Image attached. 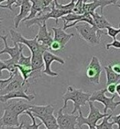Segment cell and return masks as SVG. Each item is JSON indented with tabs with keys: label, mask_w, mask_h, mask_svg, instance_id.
Returning a JSON list of instances; mask_svg holds the SVG:
<instances>
[{
	"label": "cell",
	"mask_w": 120,
	"mask_h": 129,
	"mask_svg": "<svg viewBox=\"0 0 120 129\" xmlns=\"http://www.w3.org/2000/svg\"><path fill=\"white\" fill-rule=\"evenodd\" d=\"M91 92H85V91L79 90L73 86H69L68 87L67 91L63 95V100H64V106L63 109H65L68 106V102L69 100L73 102L74 108L71 112L72 114H74L76 112L81 109V106H86L87 103H89L90 98L91 96Z\"/></svg>",
	"instance_id": "1"
},
{
	"label": "cell",
	"mask_w": 120,
	"mask_h": 129,
	"mask_svg": "<svg viewBox=\"0 0 120 129\" xmlns=\"http://www.w3.org/2000/svg\"><path fill=\"white\" fill-rule=\"evenodd\" d=\"M75 28L81 38L90 45L96 46L100 45V36L102 34H105L103 30L98 29L97 27L86 22H85V24L76 25Z\"/></svg>",
	"instance_id": "2"
},
{
	"label": "cell",
	"mask_w": 120,
	"mask_h": 129,
	"mask_svg": "<svg viewBox=\"0 0 120 129\" xmlns=\"http://www.w3.org/2000/svg\"><path fill=\"white\" fill-rule=\"evenodd\" d=\"M10 35H11L12 41L13 43V45H16V44H22V45H26L29 49L31 53H34L37 52L45 53L46 50L49 49V46L43 45V44H40L38 41L36 36H35L34 39H26L21 34L12 29L10 30Z\"/></svg>",
	"instance_id": "3"
},
{
	"label": "cell",
	"mask_w": 120,
	"mask_h": 129,
	"mask_svg": "<svg viewBox=\"0 0 120 129\" xmlns=\"http://www.w3.org/2000/svg\"><path fill=\"white\" fill-rule=\"evenodd\" d=\"M89 105V109H90V112L89 114L86 118L84 117L82 114V112H81V109H80L78 110L79 112V115H78V118H77V126L79 129L82 128L83 125H87V126H95L96 127L97 125V122L100 120V119H103L105 117L109 116V114H105V113H102L100 111L99 109H97L94 105V102L92 101H89L88 103Z\"/></svg>",
	"instance_id": "4"
},
{
	"label": "cell",
	"mask_w": 120,
	"mask_h": 129,
	"mask_svg": "<svg viewBox=\"0 0 120 129\" xmlns=\"http://www.w3.org/2000/svg\"><path fill=\"white\" fill-rule=\"evenodd\" d=\"M107 92V89H102L99 90H96L91 94V96L90 98V100L92 102H100L104 105L105 108H104V113L107 114L108 109L111 110V112H113L115 109L120 105L119 101H114V99L116 97V95H113L112 97H107L105 95V93Z\"/></svg>",
	"instance_id": "5"
},
{
	"label": "cell",
	"mask_w": 120,
	"mask_h": 129,
	"mask_svg": "<svg viewBox=\"0 0 120 129\" xmlns=\"http://www.w3.org/2000/svg\"><path fill=\"white\" fill-rule=\"evenodd\" d=\"M1 39L4 44V47L0 52V55L7 53L10 56V58L8 60H4L6 64L8 65H17L18 64L19 58H20L21 52L24 49V45L22 44H16L13 46H8L7 43V36H1Z\"/></svg>",
	"instance_id": "6"
},
{
	"label": "cell",
	"mask_w": 120,
	"mask_h": 129,
	"mask_svg": "<svg viewBox=\"0 0 120 129\" xmlns=\"http://www.w3.org/2000/svg\"><path fill=\"white\" fill-rule=\"evenodd\" d=\"M102 72V66L96 56H93L88 64L86 74L91 83L99 85L100 83V75Z\"/></svg>",
	"instance_id": "7"
},
{
	"label": "cell",
	"mask_w": 120,
	"mask_h": 129,
	"mask_svg": "<svg viewBox=\"0 0 120 129\" xmlns=\"http://www.w3.org/2000/svg\"><path fill=\"white\" fill-rule=\"evenodd\" d=\"M64 109L61 108L58 112L57 120L59 126V129H79L77 127L78 115L64 112Z\"/></svg>",
	"instance_id": "8"
},
{
	"label": "cell",
	"mask_w": 120,
	"mask_h": 129,
	"mask_svg": "<svg viewBox=\"0 0 120 129\" xmlns=\"http://www.w3.org/2000/svg\"><path fill=\"white\" fill-rule=\"evenodd\" d=\"M30 101H24V100H18V99H12V100H9L7 102L2 103L3 106H2V109L5 110V109H8L11 110L15 114H17V115H21L24 114L25 112L29 110L33 105L28 103Z\"/></svg>",
	"instance_id": "9"
},
{
	"label": "cell",
	"mask_w": 120,
	"mask_h": 129,
	"mask_svg": "<svg viewBox=\"0 0 120 129\" xmlns=\"http://www.w3.org/2000/svg\"><path fill=\"white\" fill-rule=\"evenodd\" d=\"M43 58H44V62H45V69L42 71V73L49 77H58L59 74L58 72H53V70L51 69V64L53 62H57L64 65L65 63V61L62 58L57 56L54 53L49 51V50H46L44 53Z\"/></svg>",
	"instance_id": "10"
},
{
	"label": "cell",
	"mask_w": 120,
	"mask_h": 129,
	"mask_svg": "<svg viewBox=\"0 0 120 129\" xmlns=\"http://www.w3.org/2000/svg\"><path fill=\"white\" fill-rule=\"evenodd\" d=\"M28 86H29V84L26 85V86H24L23 87H21L18 90L11 91V92L6 94V95H0V101L2 103H4L7 102L8 100L12 99H24L27 100V101H32L35 99V95H32V94L29 95V94L26 93Z\"/></svg>",
	"instance_id": "11"
},
{
	"label": "cell",
	"mask_w": 120,
	"mask_h": 129,
	"mask_svg": "<svg viewBox=\"0 0 120 129\" xmlns=\"http://www.w3.org/2000/svg\"><path fill=\"white\" fill-rule=\"evenodd\" d=\"M88 0H86L84 6H83V12L84 13H88L92 15L96 12V10L100 8V14H103L104 8L107 6L113 4V0H93L91 3H86Z\"/></svg>",
	"instance_id": "12"
},
{
	"label": "cell",
	"mask_w": 120,
	"mask_h": 129,
	"mask_svg": "<svg viewBox=\"0 0 120 129\" xmlns=\"http://www.w3.org/2000/svg\"><path fill=\"white\" fill-rule=\"evenodd\" d=\"M52 30L53 31V40L60 44L62 49L65 48L66 45L68 43L72 37L74 36V34H68L64 30V28L60 27H52Z\"/></svg>",
	"instance_id": "13"
},
{
	"label": "cell",
	"mask_w": 120,
	"mask_h": 129,
	"mask_svg": "<svg viewBox=\"0 0 120 129\" xmlns=\"http://www.w3.org/2000/svg\"><path fill=\"white\" fill-rule=\"evenodd\" d=\"M19 115L15 114L11 110H4V114L1 118V127H14L19 126Z\"/></svg>",
	"instance_id": "14"
},
{
	"label": "cell",
	"mask_w": 120,
	"mask_h": 129,
	"mask_svg": "<svg viewBox=\"0 0 120 129\" xmlns=\"http://www.w3.org/2000/svg\"><path fill=\"white\" fill-rule=\"evenodd\" d=\"M24 86H26V85L24 84L23 77L21 76V74L20 73V72L18 71L17 73L16 74L14 79L6 86L4 89L0 90V95H4L9 92H11V91L18 90V89H20V88L23 87Z\"/></svg>",
	"instance_id": "15"
},
{
	"label": "cell",
	"mask_w": 120,
	"mask_h": 129,
	"mask_svg": "<svg viewBox=\"0 0 120 129\" xmlns=\"http://www.w3.org/2000/svg\"><path fill=\"white\" fill-rule=\"evenodd\" d=\"M31 8H32V2L31 0H27V1L23 3L22 5L20 7V12L13 19L15 28H18L21 21H24L29 16Z\"/></svg>",
	"instance_id": "16"
},
{
	"label": "cell",
	"mask_w": 120,
	"mask_h": 129,
	"mask_svg": "<svg viewBox=\"0 0 120 129\" xmlns=\"http://www.w3.org/2000/svg\"><path fill=\"white\" fill-rule=\"evenodd\" d=\"M33 114L36 118L39 117H46V116L52 115L54 112V106L52 105H33L32 107L29 109Z\"/></svg>",
	"instance_id": "17"
},
{
	"label": "cell",
	"mask_w": 120,
	"mask_h": 129,
	"mask_svg": "<svg viewBox=\"0 0 120 129\" xmlns=\"http://www.w3.org/2000/svg\"><path fill=\"white\" fill-rule=\"evenodd\" d=\"M36 36L37 38V40L40 44H43V45H47L49 47H50L51 44L53 41L52 34L49 32L48 30H47L46 22H45L43 25L39 26V32H38V34Z\"/></svg>",
	"instance_id": "18"
},
{
	"label": "cell",
	"mask_w": 120,
	"mask_h": 129,
	"mask_svg": "<svg viewBox=\"0 0 120 129\" xmlns=\"http://www.w3.org/2000/svg\"><path fill=\"white\" fill-rule=\"evenodd\" d=\"M44 53L37 52L31 53L32 59H31V67L32 69L36 72H40L42 68H45V62L43 58Z\"/></svg>",
	"instance_id": "19"
},
{
	"label": "cell",
	"mask_w": 120,
	"mask_h": 129,
	"mask_svg": "<svg viewBox=\"0 0 120 129\" xmlns=\"http://www.w3.org/2000/svg\"><path fill=\"white\" fill-rule=\"evenodd\" d=\"M92 17H93L95 26L97 27L98 29L104 30V29H107L109 26H112V24L102 14H99L98 12H95V13L92 14Z\"/></svg>",
	"instance_id": "20"
},
{
	"label": "cell",
	"mask_w": 120,
	"mask_h": 129,
	"mask_svg": "<svg viewBox=\"0 0 120 129\" xmlns=\"http://www.w3.org/2000/svg\"><path fill=\"white\" fill-rule=\"evenodd\" d=\"M106 74V86L110 84H116L120 81V75L117 74L116 72L112 69L111 63L104 68Z\"/></svg>",
	"instance_id": "21"
},
{
	"label": "cell",
	"mask_w": 120,
	"mask_h": 129,
	"mask_svg": "<svg viewBox=\"0 0 120 129\" xmlns=\"http://www.w3.org/2000/svg\"><path fill=\"white\" fill-rule=\"evenodd\" d=\"M38 118L45 124L47 129H59L58 120L53 114L46 116V117H39Z\"/></svg>",
	"instance_id": "22"
},
{
	"label": "cell",
	"mask_w": 120,
	"mask_h": 129,
	"mask_svg": "<svg viewBox=\"0 0 120 129\" xmlns=\"http://www.w3.org/2000/svg\"><path fill=\"white\" fill-rule=\"evenodd\" d=\"M84 14H77L75 13V12H72V13H69L66 16H64L62 17V20L64 21V27L66 26H68L69 22H72V21H76L79 19H81V17H83Z\"/></svg>",
	"instance_id": "23"
},
{
	"label": "cell",
	"mask_w": 120,
	"mask_h": 129,
	"mask_svg": "<svg viewBox=\"0 0 120 129\" xmlns=\"http://www.w3.org/2000/svg\"><path fill=\"white\" fill-rule=\"evenodd\" d=\"M25 114H27L29 117L31 118V120H32V124H25L24 123V127L25 129H40L39 127L41 126V124L43 123V122H40V123H36V117L33 115V114L31 113V111H29V110H27V111H26L24 113ZM47 129V128H45Z\"/></svg>",
	"instance_id": "24"
},
{
	"label": "cell",
	"mask_w": 120,
	"mask_h": 129,
	"mask_svg": "<svg viewBox=\"0 0 120 129\" xmlns=\"http://www.w3.org/2000/svg\"><path fill=\"white\" fill-rule=\"evenodd\" d=\"M112 117V114H110L109 116L107 117H105L103 118L102 122H100V124H97L96 125V129H113V126L114 125L112 122H109V119L111 118Z\"/></svg>",
	"instance_id": "25"
},
{
	"label": "cell",
	"mask_w": 120,
	"mask_h": 129,
	"mask_svg": "<svg viewBox=\"0 0 120 129\" xmlns=\"http://www.w3.org/2000/svg\"><path fill=\"white\" fill-rule=\"evenodd\" d=\"M31 59H32V55H31V53L30 56L26 57V56L23 54V50H22V51L21 52L18 64L21 65V66H26V67H31Z\"/></svg>",
	"instance_id": "26"
},
{
	"label": "cell",
	"mask_w": 120,
	"mask_h": 129,
	"mask_svg": "<svg viewBox=\"0 0 120 129\" xmlns=\"http://www.w3.org/2000/svg\"><path fill=\"white\" fill-rule=\"evenodd\" d=\"M119 34H120V24L118 28H115L113 26L107 28V35L111 37V38H113V40H116L117 36Z\"/></svg>",
	"instance_id": "27"
},
{
	"label": "cell",
	"mask_w": 120,
	"mask_h": 129,
	"mask_svg": "<svg viewBox=\"0 0 120 129\" xmlns=\"http://www.w3.org/2000/svg\"><path fill=\"white\" fill-rule=\"evenodd\" d=\"M86 0H77V3H76V6L73 12L77 14H84L83 12V6Z\"/></svg>",
	"instance_id": "28"
},
{
	"label": "cell",
	"mask_w": 120,
	"mask_h": 129,
	"mask_svg": "<svg viewBox=\"0 0 120 129\" xmlns=\"http://www.w3.org/2000/svg\"><path fill=\"white\" fill-rule=\"evenodd\" d=\"M17 0H7L6 1V4H0V7L2 8H8L9 9L11 12H13V9H12V5H15L17 4Z\"/></svg>",
	"instance_id": "29"
},
{
	"label": "cell",
	"mask_w": 120,
	"mask_h": 129,
	"mask_svg": "<svg viewBox=\"0 0 120 129\" xmlns=\"http://www.w3.org/2000/svg\"><path fill=\"white\" fill-rule=\"evenodd\" d=\"M110 48H113V49H120V40H113V42L107 44V45H106V49L109 50Z\"/></svg>",
	"instance_id": "30"
},
{
	"label": "cell",
	"mask_w": 120,
	"mask_h": 129,
	"mask_svg": "<svg viewBox=\"0 0 120 129\" xmlns=\"http://www.w3.org/2000/svg\"><path fill=\"white\" fill-rule=\"evenodd\" d=\"M49 49L53 50V51H58V50H63L62 46L60 45V44L58 43V42H56V41H54V40H53V43L51 44V45H50Z\"/></svg>",
	"instance_id": "31"
},
{
	"label": "cell",
	"mask_w": 120,
	"mask_h": 129,
	"mask_svg": "<svg viewBox=\"0 0 120 129\" xmlns=\"http://www.w3.org/2000/svg\"><path fill=\"white\" fill-rule=\"evenodd\" d=\"M116 87H117V84H110V85H108V86H107L106 89L109 93L114 95L116 93Z\"/></svg>",
	"instance_id": "32"
},
{
	"label": "cell",
	"mask_w": 120,
	"mask_h": 129,
	"mask_svg": "<svg viewBox=\"0 0 120 129\" xmlns=\"http://www.w3.org/2000/svg\"><path fill=\"white\" fill-rule=\"evenodd\" d=\"M111 118L113 120V123L118 125V129H120V114L116 116H112Z\"/></svg>",
	"instance_id": "33"
},
{
	"label": "cell",
	"mask_w": 120,
	"mask_h": 129,
	"mask_svg": "<svg viewBox=\"0 0 120 129\" xmlns=\"http://www.w3.org/2000/svg\"><path fill=\"white\" fill-rule=\"evenodd\" d=\"M112 69L117 74L120 75V62H114V63H111Z\"/></svg>",
	"instance_id": "34"
},
{
	"label": "cell",
	"mask_w": 120,
	"mask_h": 129,
	"mask_svg": "<svg viewBox=\"0 0 120 129\" xmlns=\"http://www.w3.org/2000/svg\"><path fill=\"white\" fill-rule=\"evenodd\" d=\"M40 1H41V4H42L44 9H45L47 8H49V6L50 4H52L54 0H40Z\"/></svg>",
	"instance_id": "35"
},
{
	"label": "cell",
	"mask_w": 120,
	"mask_h": 129,
	"mask_svg": "<svg viewBox=\"0 0 120 129\" xmlns=\"http://www.w3.org/2000/svg\"><path fill=\"white\" fill-rule=\"evenodd\" d=\"M24 122H21L19 126H14V127H1V129H23Z\"/></svg>",
	"instance_id": "36"
},
{
	"label": "cell",
	"mask_w": 120,
	"mask_h": 129,
	"mask_svg": "<svg viewBox=\"0 0 120 129\" xmlns=\"http://www.w3.org/2000/svg\"><path fill=\"white\" fill-rule=\"evenodd\" d=\"M26 1H27V0H17V4H16L14 6H15L16 8H17V7H21V6L22 5L23 3H25Z\"/></svg>",
	"instance_id": "37"
},
{
	"label": "cell",
	"mask_w": 120,
	"mask_h": 129,
	"mask_svg": "<svg viewBox=\"0 0 120 129\" xmlns=\"http://www.w3.org/2000/svg\"><path fill=\"white\" fill-rule=\"evenodd\" d=\"M116 93L118 94V95L120 97V83L117 84V87H116Z\"/></svg>",
	"instance_id": "38"
},
{
	"label": "cell",
	"mask_w": 120,
	"mask_h": 129,
	"mask_svg": "<svg viewBox=\"0 0 120 129\" xmlns=\"http://www.w3.org/2000/svg\"><path fill=\"white\" fill-rule=\"evenodd\" d=\"M89 127V129H96V127H95V126H88ZM83 129V128H81Z\"/></svg>",
	"instance_id": "39"
},
{
	"label": "cell",
	"mask_w": 120,
	"mask_h": 129,
	"mask_svg": "<svg viewBox=\"0 0 120 129\" xmlns=\"http://www.w3.org/2000/svg\"><path fill=\"white\" fill-rule=\"evenodd\" d=\"M118 2V0H113V5H116Z\"/></svg>",
	"instance_id": "40"
},
{
	"label": "cell",
	"mask_w": 120,
	"mask_h": 129,
	"mask_svg": "<svg viewBox=\"0 0 120 129\" xmlns=\"http://www.w3.org/2000/svg\"><path fill=\"white\" fill-rule=\"evenodd\" d=\"M5 1H7V0H0V4H3V3H4V2H5Z\"/></svg>",
	"instance_id": "41"
},
{
	"label": "cell",
	"mask_w": 120,
	"mask_h": 129,
	"mask_svg": "<svg viewBox=\"0 0 120 129\" xmlns=\"http://www.w3.org/2000/svg\"><path fill=\"white\" fill-rule=\"evenodd\" d=\"M116 6H117V7H118V8H120V5H117V4H116Z\"/></svg>",
	"instance_id": "42"
}]
</instances>
